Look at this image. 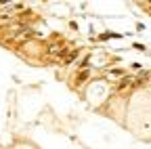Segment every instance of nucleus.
Listing matches in <instances>:
<instances>
[{"mask_svg": "<svg viewBox=\"0 0 151 149\" xmlns=\"http://www.w3.org/2000/svg\"><path fill=\"white\" fill-rule=\"evenodd\" d=\"M80 53H82V48H73L71 53H67V55H65V59H63V65H65V67H67V65H71Z\"/></svg>", "mask_w": 151, "mask_h": 149, "instance_id": "nucleus-1", "label": "nucleus"}, {"mask_svg": "<svg viewBox=\"0 0 151 149\" xmlns=\"http://www.w3.org/2000/svg\"><path fill=\"white\" fill-rule=\"evenodd\" d=\"M132 48H134V50H141V53H145V50H147V46H145V44H141V42H134V44H132Z\"/></svg>", "mask_w": 151, "mask_h": 149, "instance_id": "nucleus-4", "label": "nucleus"}, {"mask_svg": "<svg viewBox=\"0 0 151 149\" xmlns=\"http://www.w3.org/2000/svg\"><path fill=\"white\" fill-rule=\"evenodd\" d=\"M88 78H90V71H88V69H82V71H78V73H76L73 82H76V84H84Z\"/></svg>", "mask_w": 151, "mask_h": 149, "instance_id": "nucleus-2", "label": "nucleus"}, {"mask_svg": "<svg viewBox=\"0 0 151 149\" xmlns=\"http://www.w3.org/2000/svg\"><path fill=\"white\" fill-rule=\"evenodd\" d=\"M130 67L134 69V71H141V69H143V65H141V63H137V61H134V63H130Z\"/></svg>", "mask_w": 151, "mask_h": 149, "instance_id": "nucleus-5", "label": "nucleus"}, {"mask_svg": "<svg viewBox=\"0 0 151 149\" xmlns=\"http://www.w3.org/2000/svg\"><path fill=\"white\" fill-rule=\"evenodd\" d=\"M109 76L124 78V76H128V73H126V69H122V67H111V69H109Z\"/></svg>", "mask_w": 151, "mask_h": 149, "instance_id": "nucleus-3", "label": "nucleus"}]
</instances>
